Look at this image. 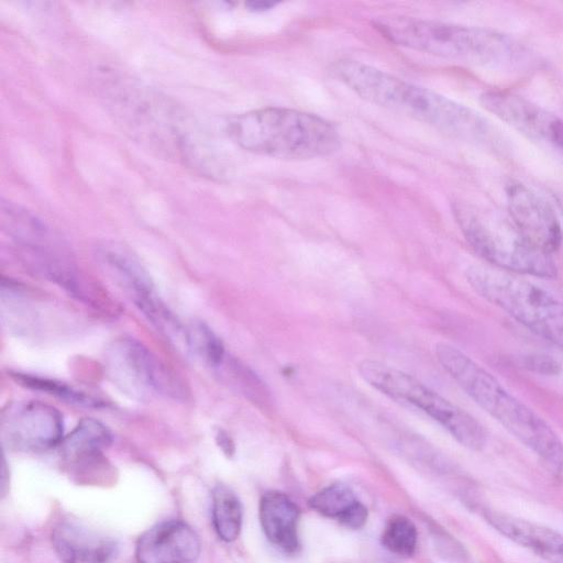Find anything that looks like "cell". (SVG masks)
I'll return each mask as SVG.
<instances>
[{"label": "cell", "instance_id": "cell-11", "mask_svg": "<svg viewBox=\"0 0 563 563\" xmlns=\"http://www.w3.org/2000/svg\"><path fill=\"white\" fill-rule=\"evenodd\" d=\"M481 103L487 111L563 159V119L507 91H487L481 96Z\"/></svg>", "mask_w": 563, "mask_h": 563}, {"label": "cell", "instance_id": "cell-17", "mask_svg": "<svg viewBox=\"0 0 563 563\" xmlns=\"http://www.w3.org/2000/svg\"><path fill=\"white\" fill-rule=\"evenodd\" d=\"M52 544L62 563H113L115 542L74 521H62L52 531Z\"/></svg>", "mask_w": 563, "mask_h": 563}, {"label": "cell", "instance_id": "cell-25", "mask_svg": "<svg viewBox=\"0 0 563 563\" xmlns=\"http://www.w3.org/2000/svg\"><path fill=\"white\" fill-rule=\"evenodd\" d=\"M367 515L368 514L366 507L360 503L341 520V523L346 528L360 529L365 525Z\"/></svg>", "mask_w": 563, "mask_h": 563}, {"label": "cell", "instance_id": "cell-22", "mask_svg": "<svg viewBox=\"0 0 563 563\" xmlns=\"http://www.w3.org/2000/svg\"><path fill=\"white\" fill-rule=\"evenodd\" d=\"M11 376L16 382V384L25 388L46 393L73 405L90 408H99L102 406L100 400L91 397L90 395H86L82 391L73 388L71 386L54 379L25 373H12Z\"/></svg>", "mask_w": 563, "mask_h": 563}, {"label": "cell", "instance_id": "cell-8", "mask_svg": "<svg viewBox=\"0 0 563 563\" xmlns=\"http://www.w3.org/2000/svg\"><path fill=\"white\" fill-rule=\"evenodd\" d=\"M357 373L366 384L390 399L424 412L463 446L472 451L485 446L487 433L483 424L415 376L374 358L362 360Z\"/></svg>", "mask_w": 563, "mask_h": 563}, {"label": "cell", "instance_id": "cell-21", "mask_svg": "<svg viewBox=\"0 0 563 563\" xmlns=\"http://www.w3.org/2000/svg\"><path fill=\"white\" fill-rule=\"evenodd\" d=\"M187 352L192 353L212 371L228 355L221 340L203 322H192L187 327Z\"/></svg>", "mask_w": 563, "mask_h": 563}, {"label": "cell", "instance_id": "cell-16", "mask_svg": "<svg viewBox=\"0 0 563 563\" xmlns=\"http://www.w3.org/2000/svg\"><path fill=\"white\" fill-rule=\"evenodd\" d=\"M112 442L110 430L92 418L81 419L62 441V453L70 472L87 482L100 471L102 453Z\"/></svg>", "mask_w": 563, "mask_h": 563}, {"label": "cell", "instance_id": "cell-9", "mask_svg": "<svg viewBox=\"0 0 563 563\" xmlns=\"http://www.w3.org/2000/svg\"><path fill=\"white\" fill-rule=\"evenodd\" d=\"M104 361L112 382L133 397L143 398L151 394L185 401L189 396L183 378L134 339L113 341L106 351Z\"/></svg>", "mask_w": 563, "mask_h": 563}, {"label": "cell", "instance_id": "cell-27", "mask_svg": "<svg viewBox=\"0 0 563 563\" xmlns=\"http://www.w3.org/2000/svg\"><path fill=\"white\" fill-rule=\"evenodd\" d=\"M276 2L272 1H265V0H255V1H249L245 3L246 8L251 11H266L272 9Z\"/></svg>", "mask_w": 563, "mask_h": 563}, {"label": "cell", "instance_id": "cell-24", "mask_svg": "<svg viewBox=\"0 0 563 563\" xmlns=\"http://www.w3.org/2000/svg\"><path fill=\"white\" fill-rule=\"evenodd\" d=\"M417 529L405 516L391 517L382 534L383 545L397 555L409 556L417 547Z\"/></svg>", "mask_w": 563, "mask_h": 563}, {"label": "cell", "instance_id": "cell-18", "mask_svg": "<svg viewBox=\"0 0 563 563\" xmlns=\"http://www.w3.org/2000/svg\"><path fill=\"white\" fill-rule=\"evenodd\" d=\"M486 521L500 534L550 563H563V534L551 528L500 511H487Z\"/></svg>", "mask_w": 563, "mask_h": 563}, {"label": "cell", "instance_id": "cell-20", "mask_svg": "<svg viewBox=\"0 0 563 563\" xmlns=\"http://www.w3.org/2000/svg\"><path fill=\"white\" fill-rule=\"evenodd\" d=\"M213 528L225 542L234 541L242 527V506L236 495L224 485H217L211 494Z\"/></svg>", "mask_w": 563, "mask_h": 563}, {"label": "cell", "instance_id": "cell-6", "mask_svg": "<svg viewBox=\"0 0 563 563\" xmlns=\"http://www.w3.org/2000/svg\"><path fill=\"white\" fill-rule=\"evenodd\" d=\"M1 225L26 266L85 302H100V291L78 271L62 239L42 219L10 201L1 205ZM96 305V303H95Z\"/></svg>", "mask_w": 563, "mask_h": 563}, {"label": "cell", "instance_id": "cell-23", "mask_svg": "<svg viewBox=\"0 0 563 563\" xmlns=\"http://www.w3.org/2000/svg\"><path fill=\"white\" fill-rule=\"evenodd\" d=\"M360 501L353 490L344 484H332L313 495L309 505L324 517L340 521L353 510Z\"/></svg>", "mask_w": 563, "mask_h": 563}, {"label": "cell", "instance_id": "cell-1", "mask_svg": "<svg viewBox=\"0 0 563 563\" xmlns=\"http://www.w3.org/2000/svg\"><path fill=\"white\" fill-rule=\"evenodd\" d=\"M334 75L364 100L466 141L484 140L488 124L476 111L429 88L354 59H339Z\"/></svg>", "mask_w": 563, "mask_h": 563}, {"label": "cell", "instance_id": "cell-2", "mask_svg": "<svg viewBox=\"0 0 563 563\" xmlns=\"http://www.w3.org/2000/svg\"><path fill=\"white\" fill-rule=\"evenodd\" d=\"M434 352L443 369L483 410L549 465L563 468V440L545 420L456 346L440 342Z\"/></svg>", "mask_w": 563, "mask_h": 563}, {"label": "cell", "instance_id": "cell-12", "mask_svg": "<svg viewBox=\"0 0 563 563\" xmlns=\"http://www.w3.org/2000/svg\"><path fill=\"white\" fill-rule=\"evenodd\" d=\"M1 434L13 450L45 451L63 441V417L56 408L43 402L15 404L2 415Z\"/></svg>", "mask_w": 563, "mask_h": 563}, {"label": "cell", "instance_id": "cell-10", "mask_svg": "<svg viewBox=\"0 0 563 563\" xmlns=\"http://www.w3.org/2000/svg\"><path fill=\"white\" fill-rule=\"evenodd\" d=\"M141 87L123 86L114 90V108L129 129L146 142H154L158 150L179 154L188 141L181 137L179 123L169 104Z\"/></svg>", "mask_w": 563, "mask_h": 563}, {"label": "cell", "instance_id": "cell-5", "mask_svg": "<svg viewBox=\"0 0 563 563\" xmlns=\"http://www.w3.org/2000/svg\"><path fill=\"white\" fill-rule=\"evenodd\" d=\"M453 212L467 243L493 267L541 278L556 276L551 254L527 240L510 216L463 203H456Z\"/></svg>", "mask_w": 563, "mask_h": 563}, {"label": "cell", "instance_id": "cell-3", "mask_svg": "<svg viewBox=\"0 0 563 563\" xmlns=\"http://www.w3.org/2000/svg\"><path fill=\"white\" fill-rule=\"evenodd\" d=\"M227 125L238 146L277 159L323 157L340 146L339 133L329 121L295 109H256L232 117Z\"/></svg>", "mask_w": 563, "mask_h": 563}, {"label": "cell", "instance_id": "cell-28", "mask_svg": "<svg viewBox=\"0 0 563 563\" xmlns=\"http://www.w3.org/2000/svg\"><path fill=\"white\" fill-rule=\"evenodd\" d=\"M217 440L219 445L225 453H230L232 451V442L230 441L225 433L219 431L217 434Z\"/></svg>", "mask_w": 563, "mask_h": 563}, {"label": "cell", "instance_id": "cell-15", "mask_svg": "<svg viewBox=\"0 0 563 563\" xmlns=\"http://www.w3.org/2000/svg\"><path fill=\"white\" fill-rule=\"evenodd\" d=\"M200 553L195 530L180 520L157 523L139 539L135 556L139 563H191Z\"/></svg>", "mask_w": 563, "mask_h": 563}, {"label": "cell", "instance_id": "cell-19", "mask_svg": "<svg viewBox=\"0 0 563 563\" xmlns=\"http://www.w3.org/2000/svg\"><path fill=\"white\" fill-rule=\"evenodd\" d=\"M300 510L282 492H267L260 501V522L266 538L288 553L299 548L298 522Z\"/></svg>", "mask_w": 563, "mask_h": 563}, {"label": "cell", "instance_id": "cell-14", "mask_svg": "<svg viewBox=\"0 0 563 563\" xmlns=\"http://www.w3.org/2000/svg\"><path fill=\"white\" fill-rule=\"evenodd\" d=\"M103 273L143 311L159 296L139 258L124 245L103 242L95 251Z\"/></svg>", "mask_w": 563, "mask_h": 563}, {"label": "cell", "instance_id": "cell-4", "mask_svg": "<svg viewBox=\"0 0 563 563\" xmlns=\"http://www.w3.org/2000/svg\"><path fill=\"white\" fill-rule=\"evenodd\" d=\"M373 25L397 45L475 65H506L523 55L509 36L477 26L405 16H380Z\"/></svg>", "mask_w": 563, "mask_h": 563}, {"label": "cell", "instance_id": "cell-7", "mask_svg": "<svg viewBox=\"0 0 563 563\" xmlns=\"http://www.w3.org/2000/svg\"><path fill=\"white\" fill-rule=\"evenodd\" d=\"M471 288L542 339L563 347V302L545 289L495 267L471 266Z\"/></svg>", "mask_w": 563, "mask_h": 563}, {"label": "cell", "instance_id": "cell-13", "mask_svg": "<svg viewBox=\"0 0 563 563\" xmlns=\"http://www.w3.org/2000/svg\"><path fill=\"white\" fill-rule=\"evenodd\" d=\"M506 196L509 216L525 238L548 254L559 250L563 232L553 209L519 181L507 185Z\"/></svg>", "mask_w": 563, "mask_h": 563}, {"label": "cell", "instance_id": "cell-26", "mask_svg": "<svg viewBox=\"0 0 563 563\" xmlns=\"http://www.w3.org/2000/svg\"><path fill=\"white\" fill-rule=\"evenodd\" d=\"M547 356V355H545ZM545 356H531L528 357L526 364L529 365V367L533 368L538 372L543 373H556L560 371L559 364L555 362V360L548 358Z\"/></svg>", "mask_w": 563, "mask_h": 563}]
</instances>
